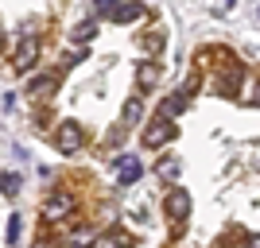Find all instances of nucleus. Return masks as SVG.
<instances>
[{
	"instance_id": "nucleus-14",
	"label": "nucleus",
	"mask_w": 260,
	"mask_h": 248,
	"mask_svg": "<svg viewBox=\"0 0 260 248\" xmlns=\"http://www.w3.org/2000/svg\"><path fill=\"white\" fill-rule=\"evenodd\" d=\"M0 186H4V194H16L20 190V174H0Z\"/></svg>"
},
{
	"instance_id": "nucleus-11",
	"label": "nucleus",
	"mask_w": 260,
	"mask_h": 248,
	"mask_svg": "<svg viewBox=\"0 0 260 248\" xmlns=\"http://www.w3.org/2000/svg\"><path fill=\"white\" fill-rule=\"evenodd\" d=\"M20 233H23V217L16 214V217H8V244H16V240H20Z\"/></svg>"
},
{
	"instance_id": "nucleus-13",
	"label": "nucleus",
	"mask_w": 260,
	"mask_h": 248,
	"mask_svg": "<svg viewBox=\"0 0 260 248\" xmlns=\"http://www.w3.org/2000/svg\"><path fill=\"white\" fill-rule=\"evenodd\" d=\"M51 89H54V82H51V78H35L31 86H27V93H51Z\"/></svg>"
},
{
	"instance_id": "nucleus-4",
	"label": "nucleus",
	"mask_w": 260,
	"mask_h": 248,
	"mask_svg": "<svg viewBox=\"0 0 260 248\" xmlns=\"http://www.w3.org/2000/svg\"><path fill=\"white\" fill-rule=\"evenodd\" d=\"M171 140H175V124H171V120H163V117L144 132V148H163V144H171Z\"/></svg>"
},
{
	"instance_id": "nucleus-3",
	"label": "nucleus",
	"mask_w": 260,
	"mask_h": 248,
	"mask_svg": "<svg viewBox=\"0 0 260 248\" xmlns=\"http://www.w3.org/2000/svg\"><path fill=\"white\" fill-rule=\"evenodd\" d=\"M70 209H74V198L66 194V190H54V194L43 202V217L47 221H58V217H66Z\"/></svg>"
},
{
	"instance_id": "nucleus-1",
	"label": "nucleus",
	"mask_w": 260,
	"mask_h": 248,
	"mask_svg": "<svg viewBox=\"0 0 260 248\" xmlns=\"http://www.w3.org/2000/svg\"><path fill=\"white\" fill-rule=\"evenodd\" d=\"M98 12H105L113 23H136L144 16V4H136V0H124V4H113V0H98Z\"/></svg>"
},
{
	"instance_id": "nucleus-7",
	"label": "nucleus",
	"mask_w": 260,
	"mask_h": 248,
	"mask_svg": "<svg viewBox=\"0 0 260 248\" xmlns=\"http://www.w3.org/2000/svg\"><path fill=\"white\" fill-rule=\"evenodd\" d=\"M35 58H39V43H35V35H27V39L20 43V51H16V58H12V66H16V70L23 74V70H27Z\"/></svg>"
},
{
	"instance_id": "nucleus-6",
	"label": "nucleus",
	"mask_w": 260,
	"mask_h": 248,
	"mask_svg": "<svg viewBox=\"0 0 260 248\" xmlns=\"http://www.w3.org/2000/svg\"><path fill=\"white\" fill-rule=\"evenodd\" d=\"M140 174H144V167H140V159H136V155H120V159H117V179H120L124 186H132Z\"/></svg>"
},
{
	"instance_id": "nucleus-8",
	"label": "nucleus",
	"mask_w": 260,
	"mask_h": 248,
	"mask_svg": "<svg viewBox=\"0 0 260 248\" xmlns=\"http://www.w3.org/2000/svg\"><path fill=\"white\" fill-rule=\"evenodd\" d=\"M155 82H159V66L155 62H136V86L148 89V86H155Z\"/></svg>"
},
{
	"instance_id": "nucleus-15",
	"label": "nucleus",
	"mask_w": 260,
	"mask_h": 248,
	"mask_svg": "<svg viewBox=\"0 0 260 248\" xmlns=\"http://www.w3.org/2000/svg\"><path fill=\"white\" fill-rule=\"evenodd\" d=\"M98 248H128V237H105Z\"/></svg>"
},
{
	"instance_id": "nucleus-9",
	"label": "nucleus",
	"mask_w": 260,
	"mask_h": 248,
	"mask_svg": "<svg viewBox=\"0 0 260 248\" xmlns=\"http://www.w3.org/2000/svg\"><path fill=\"white\" fill-rule=\"evenodd\" d=\"M93 35H98V23H78L74 31H70V43L86 47V43H93Z\"/></svg>"
},
{
	"instance_id": "nucleus-12",
	"label": "nucleus",
	"mask_w": 260,
	"mask_h": 248,
	"mask_svg": "<svg viewBox=\"0 0 260 248\" xmlns=\"http://www.w3.org/2000/svg\"><path fill=\"white\" fill-rule=\"evenodd\" d=\"M155 171H159V179H175V174H179V159H163Z\"/></svg>"
},
{
	"instance_id": "nucleus-17",
	"label": "nucleus",
	"mask_w": 260,
	"mask_h": 248,
	"mask_svg": "<svg viewBox=\"0 0 260 248\" xmlns=\"http://www.w3.org/2000/svg\"><path fill=\"white\" fill-rule=\"evenodd\" d=\"M221 4H225V8H229V4H233V0H221Z\"/></svg>"
},
{
	"instance_id": "nucleus-16",
	"label": "nucleus",
	"mask_w": 260,
	"mask_h": 248,
	"mask_svg": "<svg viewBox=\"0 0 260 248\" xmlns=\"http://www.w3.org/2000/svg\"><path fill=\"white\" fill-rule=\"evenodd\" d=\"M249 248H260V237H252V240H249Z\"/></svg>"
},
{
	"instance_id": "nucleus-5",
	"label": "nucleus",
	"mask_w": 260,
	"mask_h": 248,
	"mask_svg": "<svg viewBox=\"0 0 260 248\" xmlns=\"http://www.w3.org/2000/svg\"><path fill=\"white\" fill-rule=\"evenodd\" d=\"M186 214H190V194L186 190H171L167 194V217L171 221H186Z\"/></svg>"
},
{
	"instance_id": "nucleus-10",
	"label": "nucleus",
	"mask_w": 260,
	"mask_h": 248,
	"mask_svg": "<svg viewBox=\"0 0 260 248\" xmlns=\"http://www.w3.org/2000/svg\"><path fill=\"white\" fill-rule=\"evenodd\" d=\"M140 113H144V101L140 97H128V105H124V128H132V124L140 120Z\"/></svg>"
},
{
	"instance_id": "nucleus-2",
	"label": "nucleus",
	"mask_w": 260,
	"mask_h": 248,
	"mask_svg": "<svg viewBox=\"0 0 260 248\" xmlns=\"http://www.w3.org/2000/svg\"><path fill=\"white\" fill-rule=\"evenodd\" d=\"M82 144H86V132H82V124H74V120H62V124H58V132H54V148L62 151V155H74Z\"/></svg>"
}]
</instances>
